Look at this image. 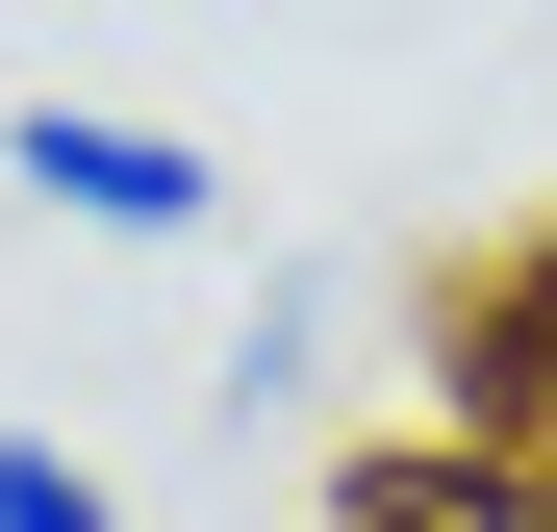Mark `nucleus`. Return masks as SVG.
<instances>
[{
  "mask_svg": "<svg viewBox=\"0 0 557 532\" xmlns=\"http://www.w3.org/2000/svg\"><path fill=\"white\" fill-rule=\"evenodd\" d=\"M0 532H127V507H102V482H76V457H51V431H0Z\"/></svg>",
  "mask_w": 557,
  "mask_h": 532,
  "instance_id": "2",
  "label": "nucleus"
},
{
  "mask_svg": "<svg viewBox=\"0 0 557 532\" xmlns=\"http://www.w3.org/2000/svg\"><path fill=\"white\" fill-rule=\"evenodd\" d=\"M0 177H26L51 228H102V253H177V228L228 203V152H177V127H127V102H26Z\"/></svg>",
  "mask_w": 557,
  "mask_h": 532,
  "instance_id": "1",
  "label": "nucleus"
}]
</instances>
